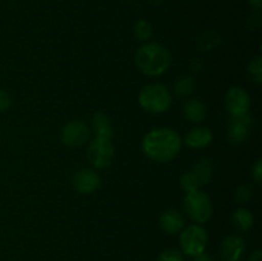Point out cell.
Instances as JSON below:
<instances>
[{
    "label": "cell",
    "mask_w": 262,
    "mask_h": 261,
    "mask_svg": "<svg viewBox=\"0 0 262 261\" xmlns=\"http://www.w3.org/2000/svg\"><path fill=\"white\" fill-rule=\"evenodd\" d=\"M182 138L170 128H156L143 137L142 151L155 163H168L179 154Z\"/></svg>",
    "instance_id": "1"
},
{
    "label": "cell",
    "mask_w": 262,
    "mask_h": 261,
    "mask_svg": "<svg viewBox=\"0 0 262 261\" xmlns=\"http://www.w3.org/2000/svg\"><path fill=\"white\" fill-rule=\"evenodd\" d=\"M135 61L138 71L145 76L158 77L168 71L171 63V55L161 44L146 42L136 53Z\"/></svg>",
    "instance_id": "2"
},
{
    "label": "cell",
    "mask_w": 262,
    "mask_h": 261,
    "mask_svg": "<svg viewBox=\"0 0 262 261\" xmlns=\"http://www.w3.org/2000/svg\"><path fill=\"white\" fill-rule=\"evenodd\" d=\"M138 104L150 114H161L170 107L171 94L164 84L158 82L148 83L138 94Z\"/></svg>",
    "instance_id": "3"
},
{
    "label": "cell",
    "mask_w": 262,
    "mask_h": 261,
    "mask_svg": "<svg viewBox=\"0 0 262 261\" xmlns=\"http://www.w3.org/2000/svg\"><path fill=\"white\" fill-rule=\"evenodd\" d=\"M183 207L187 216L194 224L200 225L209 222L212 216V212H214V206H212L211 200L201 189L188 192L183 200Z\"/></svg>",
    "instance_id": "4"
},
{
    "label": "cell",
    "mask_w": 262,
    "mask_h": 261,
    "mask_svg": "<svg viewBox=\"0 0 262 261\" xmlns=\"http://www.w3.org/2000/svg\"><path fill=\"white\" fill-rule=\"evenodd\" d=\"M86 156L90 164L96 169H105L112 165L115 158V148L112 138L95 136L94 140L90 141Z\"/></svg>",
    "instance_id": "5"
},
{
    "label": "cell",
    "mask_w": 262,
    "mask_h": 261,
    "mask_svg": "<svg viewBox=\"0 0 262 261\" xmlns=\"http://www.w3.org/2000/svg\"><path fill=\"white\" fill-rule=\"evenodd\" d=\"M179 243H181L182 252L194 257L205 252L207 246V232L200 224L188 225L181 230Z\"/></svg>",
    "instance_id": "6"
},
{
    "label": "cell",
    "mask_w": 262,
    "mask_h": 261,
    "mask_svg": "<svg viewBox=\"0 0 262 261\" xmlns=\"http://www.w3.org/2000/svg\"><path fill=\"white\" fill-rule=\"evenodd\" d=\"M90 128L83 120L73 119L64 124L60 130V140L64 146L71 148L81 147L90 140Z\"/></svg>",
    "instance_id": "7"
},
{
    "label": "cell",
    "mask_w": 262,
    "mask_h": 261,
    "mask_svg": "<svg viewBox=\"0 0 262 261\" xmlns=\"http://www.w3.org/2000/svg\"><path fill=\"white\" fill-rule=\"evenodd\" d=\"M250 105V95L243 87L233 86L225 94V106L230 117H239L248 113Z\"/></svg>",
    "instance_id": "8"
},
{
    "label": "cell",
    "mask_w": 262,
    "mask_h": 261,
    "mask_svg": "<svg viewBox=\"0 0 262 261\" xmlns=\"http://www.w3.org/2000/svg\"><path fill=\"white\" fill-rule=\"evenodd\" d=\"M101 183L99 174L90 168H82L72 177V186L78 193L91 194L96 191Z\"/></svg>",
    "instance_id": "9"
},
{
    "label": "cell",
    "mask_w": 262,
    "mask_h": 261,
    "mask_svg": "<svg viewBox=\"0 0 262 261\" xmlns=\"http://www.w3.org/2000/svg\"><path fill=\"white\" fill-rule=\"evenodd\" d=\"M251 125L250 113L239 115V117H230V122L228 124L227 136L228 140L232 143H242L247 140L248 130Z\"/></svg>",
    "instance_id": "10"
},
{
    "label": "cell",
    "mask_w": 262,
    "mask_h": 261,
    "mask_svg": "<svg viewBox=\"0 0 262 261\" xmlns=\"http://www.w3.org/2000/svg\"><path fill=\"white\" fill-rule=\"evenodd\" d=\"M246 250L245 240L239 235L230 234L220 243V256L223 261H239Z\"/></svg>",
    "instance_id": "11"
},
{
    "label": "cell",
    "mask_w": 262,
    "mask_h": 261,
    "mask_svg": "<svg viewBox=\"0 0 262 261\" xmlns=\"http://www.w3.org/2000/svg\"><path fill=\"white\" fill-rule=\"evenodd\" d=\"M212 132L206 127H194L184 138V143L191 148H204L212 142Z\"/></svg>",
    "instance_id": "12"
},
{
    "label": "cell",
    "mask_w": 262,
    "mask_h": 261,
    "mask_svg": "<svg viewBox=\"0 0 262 261\" xmlns=\"http://www.w3.org/2000/svg\"><path fill=\"white\" fill-rule=\"evenodd\" d=\"M160 227L163 228L164 232L169 233V234L179 233L184 228L183 215L178 210H165L160 216Z\"/></svg>",
    "instance_id": "13"
},
{
    "label": "cell",
    "mask_w": 262,
    "mask_h": 261,
    "mask_svg": "<svg viewBox=\"0 0 262 261\" xmlns=\"http://www.w3.org/2000/svg\"><path fill=\"white\" fill-rule=\"evenodd\" d=\"M183 117L191 123H201L206 119L207 109L199 99H188L182 107Z\"/></svg>",
    "instance_id": "14"
},
{
    "label": "cell",
    "mask_w": 262,
    "mask_h": 261,
    "mask_svg": "<svg viewBox=\"0 0 262 261\" xmlns=\"http://www.w3.org/2000/svg\"><path fill=\"white\" fill-rule=\"evenodd\" d=\"M92 130H94L95 136L113 138L114 125H113V122L109 115L102 112L95 113L94 117H92Z\"/></svg>",
    "instance_id": "15"
},
{
    "label": "cell",
    "mask_w": 262,
    "mask_h": 261,
    "mask_svg": "<svg viewBox=\"0 0 262 261\" xmlns=\"http://www.w3.org/2000/svg\"><path fill=\"white\" fill-rule=\"evenodd\" d=\"M232 223L234 228L239 232H247L252 228L253 223H255V217L253 214L246 207H239L234 211L232 216Z\"/></svg>",
    "instance_id": "16"
},
{
    "label": "cell",
    "mask_w": 262,
    "mask_h": 261,
    "mask_svg": "<svg viewBox=\"0 0 262 261\" xmlns=\"http://www.w3.org/2000/svg\"><path fill=\"white\" fill-rule=\"evenodd\" d=\"M192 173L196 177L197 182H199L200 187L207 184V182L211 179L212 177V164L211 161L207 158H201L194 163L193 169H192Z\"/></svg>",
    "instance_id": "17"
},
{
    "label": "cell",
    "mask_w": 262,
    "mask_h": 261,
    "mask_svg": "<svg viewBox=\"0 0 262 261\" xmlns=\"http://www.w3.org/2000/svg\"><path fill=\"white\" fill-rule=\"evenodd\" d=\"M194 89H196V82H194L193 77L182 76L174 82L173 92L176 94V96L186 97L189 96L194 91Z\"/></svg>",
    "instance_id": "18"
},
{
    "label": "cell",
    "mask_w": 262,
    "mask_h": 261,
    "mask_svg": "<svg viewBox=\"0 0 262 261\" xmlns=\"http://www.w3.org/2000/svg\"><path fill=\"white\" fill-rule=\"evenodd\" d=\"M133 32H135L136 38H137L138 41L146 42V41H148L152 37V26H151V23L148 22V20L140 19L135 25Z\"/></svg>",
    "instance_id": "19"
},
{
    "label": "cell",
    "mask_w": 262,
    "mask_h": 261,
    "mask_svg": "<svg viewBox=\"0 0 262 261\" xmlns=\"http://www.w3.org/2000/svg\"><path fill=\"white\" fill-rule=\"evenodd\" d=\"M247 74L251 81L256 84H261L262 82V60L261 56L252 59L247 67Z\"/></svg>",
    "instance_id": "20"
},
{
    "label": "cell",
    "mask_w": 262,
    "mask_h": 261,
    "mask_svg": "<svg viewBox=\"0 0 262 261\" xmlns=\"http://www.w3.org/2000/svg\"><path fill=\"white\" fill-rule=\"evenodd\" d=\"M181 186H182V188L187 192V193H188V192L197 191V189L201 188L199 184V182H197L196 177H194V174L192 173L191 170L186 171V173L182 174Z\"/></svg>",
    "instance_id": "21"
},
{
    "label": "cell",
    "mask_w": 262,
    "mask_h": 261,
    "mask_svg": "<svg viewBox=\"0 0 262 261\" xmlns=\"http://www.w3.org/2000/svg\"><path fill=\"white\" fill-rule=\"evenodd\" d=\"M251 197H252V188L248 184H242V186H239L235 189L234 200L237 204H246V202L250 201Z\"/></svg>",
    "instance_id": "22"
},
{
    "label": "cell",
    "mask_w": 262,
    "mask_h": 261,
    "mask_svg": "<svg viewBox=\"0 0 262 261\" xmlns=\"http://www.w3.org/2000/svg\"><path fill=\"white\" fill-rule=\"evenodd\" d=\"M158 261H184V258L181 251L176 250V248H168L160 253Z\"/></svg>",
    "instance_id": "23"
},
{
    "label": "cell",
    "mask_w": 262,
    "mask_h": 261,
    "mask_svg": "<svg viewBox=\"0 0 262 261\" xmlns=\"http://www.w3.org/2000/svg\"><path fill=\"white\" fill-rule=\"evenodd\" d=\"M12 105V99H10V95L7 91L0 89V113L7 112L8 109Z\"/></svg>",
    "instance_id": "24"
},
{
    "label": "cell",
    "mask_w": 262,
    "mask_h": 261,
    "mask_svg": "<svg viewBox=\"0 0 262 261\" xmlns=\"http://www.w3.org/2000/svg\"><path fill=\"white\" fill-rule=\"evenodd\" d=\"M251 176H252L253 181L257 184H261L262 179V161L257 160L255 163V165L252 166V170H251Z\"/></svg>",
    "instance_id": "25"
},
{
    "label": "cell",
    "mask_w": 262,
    "mask_h": 261,
    "mask_svg": "<svg viewBox=\"0 0 262 261\" xmlns=\"http://www.w3.org/2000/svg\"><path fill=\"white\" fill-rule=\"evenodd\" d=\"M193 261H216V260H215L214 256L207 255V253L202 252V253H200V255L194 256V260Z\"/></svg>",
    "instance_id": "26"
},
{
    "label": "cell",
    "mask_w": 262,
    "mask_h": 261,
    "mask_svg": "<svg viewBox=\"0 0 262 261\" xmlns=\"http://www.w3.org/2000/svg\"><path fill=\"white\" fill-rule=\"evenodd\" d=\"M248 261H262V252L261 250H256L252 255L250 256V260Z\"/></svg>",
    "instance_id": "27"
},
{
    "label": "cell",
    "mask_w": 262,
    "mask_h": 261,
    "mask_svg": "<svg viewBox=\"0 0 262 261\" xmlns=\"http://www.w3.org/2000/svg\"><path fill=\"white\" fill-rule=\"evenodd\" d=\"M250 5L252 8H255L256 10H261L262 9V0H248Z\"/></svg>",
    "instance_id": "28"
}]
</instances>
